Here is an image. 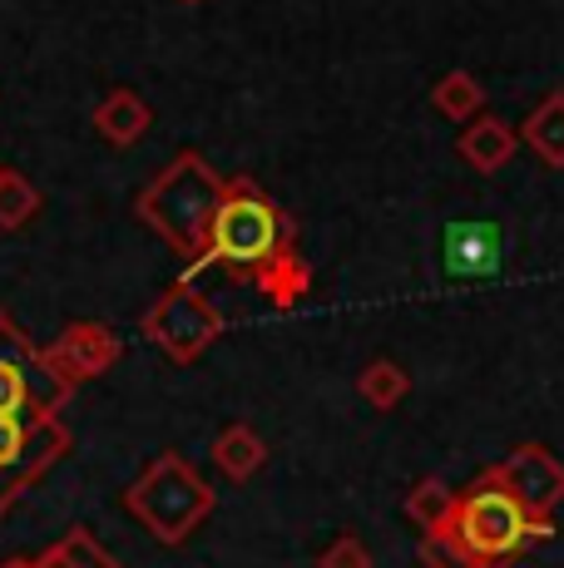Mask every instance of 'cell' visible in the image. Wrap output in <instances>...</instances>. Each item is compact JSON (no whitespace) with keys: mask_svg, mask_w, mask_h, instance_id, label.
Wrapping results in <instances>:
<instances>
[{"mask_svg":"<svg viewBox=\"0 0 564 568\" xmlns=\"http://www.w3.org/2000/svg\"><path fill=\"white\" fill-rule=\"evenodd\" d=\"M70 450V430L50 415V420H16L0 415V515L36 485L56 460Z\"/></svg>","mask_w":564,"mask_h":568,"instance_id":"52a82bcc","label":"cell"},{"mask_svg":"<svg viewBox=\"0 0 564 568\" xmlns=\"http://www.w3.org/2000/svg\"><path fill=\"white\" fill-rule=\"evenodd\" d=\"M90 124L100 129L104 144L114 149H134L139 139L149 134V124H154V109H149V100L139 90H110L100 104H94Z\"/></svg>","mask_w":564,"mask_h":568,"instance_id":"8fae6325","label":"cell"},{"mask_svg":"<svg viewBox=\"0 0 564 568\" xmlns=\"http://www.w3.org/2000/svg\"><path fill=\"white\" fill-rule=\"evenodd\" d=\"M36 568H124V564L110 559L90 529H70L56 549H46V559H36Z\"/></svg>","mask_w":564,"mask_h":568,"instance_id":"ac0fdd59","label":"cell"},{"mask_svg":"<svg viewBox=\"0 0 564 568\" xmlns=\"http://www.w3.org/2000/svg\"><path fill=\"white\" fill-rule=\"evenodd\" d=\"M491 475L540 519H550L564 505V465L545 450V445H520V450L505 455Z\"/></svg>","mask_w":564,"mask_h":568,"instance_id":"ba28073f","label":"cell"},{"mask_svg":"<svg viewBox=\"0 0 564 568\" xmlns=\"http://www.w3.org/2000/svg\"><path fill=\"white\" fill-rule=\"evenodd\" d=\"M179 6H203V0H179Z\"/></svg>","mask_w":564,"mask_h":568,"instance_id":"cb8c5ba5","label":"cell"},{"mask_svg":"<svg viewBox=\"0 0 564 568\" xmlns=\"http://www.w3.org/2000/svg\"><path fill=\"white\" fill-rule=\"evenodd\" d=\"M0 568H36V559H10V564H0Z\"/></svg>","mask_w":564,"mask_h":568,"instance_id":"603a6c76","label":"cell"},{"mask_svg":"<svg viewBox=\"0 0 564 568\" xmlns=\"http://www.w3.org/2000/svg\"><path fill=\"white\" fill-rule=\"evenodd\" d=\"M356 390H362V400L372 410H396L401 400L411 396V376L401 371L396 362H386V356H376L372 366L362 371V381H356Z\"/></svg>","mask_w":564,"mask_h":568,"instance_id":"e0dca14e","label":"cell"},{"mask_svg":"<svg viewBox=\"0 0 564 568\" xmlns=\"http://www.w3.org/2000/svg\"><path fill=\"white\" fill-rule=\"evenodd\" d=\"M451 509H455V489L441 485V479H421V485L406 495V519L421 524V534L441 529V524L451 519Z\"/></svg>","mask_w":564,"mask_h":568,"instance_id":"ffe728a7","label":"cell"},{"mask_svg":"<svg viewBox=\"0 0 564 568\" xmlns=\"http://www.w3.org/2000/svg\"><path fill=\"white\" fill-rule=\"evenodd\" d=\"M421 559H426V568H475L446 529H431L426 539H421Z\"/></svg>","mask_w":564,"mask_h":568,"instance_id":"44dd1931","label":"cell"},{"mask_svg":"<svg viewBox=\"0 0 564 568\" xmlns=\"http://www.w3.org/2000/svg\"><path fill=\"white\" fill-rule=\"evenodd\" d=\"M288 247H292V223L282 217V207L268 199L253 179H228L223 203L209 227V243L193 257V272L223 262V267L253 277L263 262H273L278 253H288Z\"/></svg>","mask_w":564,"mask_h":568,"instance_id":"3957f363","label":"cell"},{"mask_svg":"<svg viewBox=\"0 0 564 568\" xmlns=\"http://www.w3.org/2000/svg\"><path fill=\"white\" fill-rule=\"evenodd\" d=\"M36 213H40L36 183H30L26 173H16V169H0V227L16 233V227H26Z\"/></svg>","mask_w":564,"mask_h":568,"instance_id":"d6986e66","label":"cell"},{"mask_svg":"<svg viewBox=\"0 0 564 568\" xmlns=\"http://www.w3.org/2000/svg\"><path fill=\"white\" fill-rule=\"evenodd\" d=\"M520 139L535 149L545 169H564V90H550L545 100L535 104V114L525 119Z\"/></svg>","mask_w":564,"mask_h":568,"instance_id":"5bb4252c","label":"cell"},{"mask_svg":"<svg viewBox=\"0 0 564 568\" xmlns=\"http://www.w3.org/2000/svg\"><path fill=\"white\" fill-rule=\"evenodd\" d=\"M505 257V233L495 223H481V217H465V223H451L441 233V267H446L451 282H475L491 277Z\"/></svg>","mask_w":564,"mask_h":568,"instance_id":"30bf717a","label":"cell"},{"mask_svg":"<svg viewBox=\"0 0 564 568\" xmlns=\"http://www.w3.org/2000/svg\"><path fill=\"white\" fill-rule=\"evenodd\" d=\"M441 529L461 544V554L475 568H510V559H520L535 539H550L555 524L530 515L501 479L485 469L465 495H455V509Z\"/></svg>","mask_w":564,"mask_h":568,"instance_id":"6da1fadb","label":"cell"},{"mask_svg":"<svg viewBox=\"0 0 564 568\" xmlns=\"http://www.w3.org/2000/svg\"><path fill=\"white\" fill-rule=\"evenodd\" d=\"M213 465L223 469L228 479H253L258 469L268 465V445H263V435L253 430V425H228V430L213 440Z\"/></svg>","mask_w":564,"mask_h":568,"instance_id":"9a60e30c","label":"cell"},{"mask_svg":"<svg viewBox=\"0 0 564 568\" xmlns=\"http://www.w3.org/2000/svg\"><path fill=\"white\" fill-rule=\"evenodd\" d=\"M455 149H461V159L471 163V169H481V173H501L505 163L515 159L520 134L505 124V119H495V114H475L471 124L461 129Z\"/></svg>","mask_w":564,"mask_h":568,"instance_id":"7c38bea8","label":"cell"},{"mask_svg":"<svg viewBox=\"0 0 564 568\" xmlns=\"http://www.w3.org/2000/svg\"><path fill=\"white\" fill-rule=\"evenodd\" d=\"M119 352H124V346H119V336L104 322H70L60 332V342L46 352V362L64 386H80V381L104 376V371L119 362Z\"/></svg>","mask_w":564,"mask_h":568,"instance_id":"9c48e42d","label":"cell"},{"mask_svg":"<svg viewBox=\"0 0 564 568\" xmlns=\"http://www.w3.org/2000/svg\"><path fill=\"white\" fill-rule=\"evenodd\" d=\"M74 386L50 371L46 352L26 342L16 322L0 312V415H16V420H50Z\"/></svg>","mask_w":564,"mask_h":568,"instance_id":"5b68a950","label":"cell"},{"mask_svg":"<svg viewBox=\"0 0 564 568\" xmlns=\"http://www.w3.org/2000/svg\"><path fill=\"white\" fill-rule=\"evenodd\" d=\"M223 189H228V179L213 173V163L203 154H193V149H183V154L139 193L134 213L164 237L173 253L199 257L203 243H209L213 213H219V203H223Z\"/></svg>","mask_w":564,"mask_h":568,"instance_id":"7a4b0ae2","label":"cell"},{"mask_svg":"<svg viewBox=\"0 0 564 568\" xmlns=\"http://www.w3.org/2000/svg\"><path fill=\"white\" fill-rule=\"evenodd\" d=\"M318 568H372V549H366L356 534H342V539H332V549L318 559Z\"/></svg>","mask_w":564,"mask_h":568,"instance_id":"7402d4cb","label":"cell"},{"mask_svg":"<svg viewBox=\"0 0 564 568\" xmlns=\"http://www.w3.org/2000/svg\"><path fill=\"white\" fill-rule=\"evenodd\" d=\"M431 104H436V114L455 119V124H471V119L485 109V90H481V80H475L471 70H451V74H441L436 80Z\"/></svg>","mask_w":564,"mask_h":568,"instance_id":"2e32d148","label":"cell"},{"mask_svg":"<svg viewBox=\"0 0 564 568\" xmlns=\"http://www.w3.org/2000/svg\"><path fill=\"white\" fill-rule=\"evenodd\" d=\"M124 505L159 544L179 549V544L213 515L219 495H213V485L183 460L179 450H164L144 475L134 479V485L124 489Z\"/></svg>","mask_w":564,"mask_h":568,"instance_id":"277c9868","label":"cell"},{"mask_svg":"<svg viewBox=\"0 0 564 568\" xmlns=\"http://www.w3.org/2000/svg\"><path fill=\"white\" fill-rule=\"evenodd\" d=\"M144 336L173 366H193L223 336V316L203 292H193V282H173L164 297L144 312Z\"/></svg>","mask_w":564,"mask_h":568,"instance_id":"8992f818","label":"cell"},{"mask_svg":"<svg viewBox=\"0 0 564 568\" xmlns=\"http://www.w3.org/2000/svg\"><path fill=\"white\" fill-rule=\"evenodd\" d=\"M253 287L263 292L273 307L288 312V307H298V302L312 292V267H308V257L288 247V253H278L273 262H263V267L253 272Z\"/></svg>","mask_w":564,"mask_h":568,"instance_id":"4fadbf2b","label":"cell"}]
</instances>
